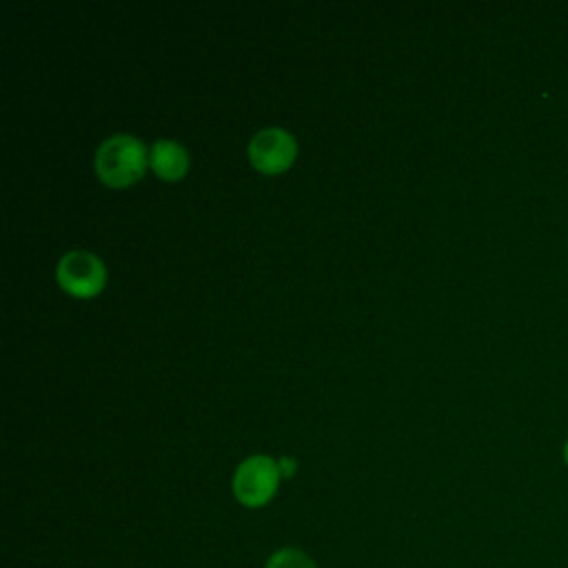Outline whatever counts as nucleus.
<instances>
[{
    "label": "nucleus",
    "instance_id": "obj_2",
    "mask_svg": "<svg viewBox=\"0 0 568 568\" xmlns=\"http://www.w3.org/2000/svg\"><path fill=\"white\" fill-rule=\"evenodd\" d=\"M280 466L266 455L246 457L233 475V493L248 508L264 506L277 490Z\"/></svg>",
    "mask_w": 568,
    "mask_h": 568
},
{
    "label": "nucleus",
    "instance_id": "obj_3",
    "mask_svg": "<svg viewBox=\"0 0 568 568\" xmlns=\"http://www.w3.org/2000/svg\"><path fill=\"white\" fill-rule=\"evenodd\" d=\"M60 286L75 297H93L106 282V268L102 260L89 251H69L60 257L55 268Z\"/></svg>",
    "mask_w": 568,
    "mask_h": 568
},
{
    "label": "nucleus",
    "instance_id": "obj_7",
    "mask_svg": "<svg viewBox=\"0 0 568 568\" xmlns=\"http://www.w3.org/2000/svg\"><path fill=\"white\" fill-rule=\"evenodd\" d=\"M277 466H280V473H282L284 477H291L293 470H295V459H293V457H282Z\"/></svg>",
    "mask_w": 568,
    "mask_h": 568
},
{
    "label": "nucleus",
    "instance_id": "obj_6",
    "mask_svg": "<svg viewBox=\"0 0 568 568\" xmlns=\"http://www.w3.org/2000/svg\"><path fill=\"white\" fill-rule=\"evenodd\" d=\"M266 568H317V566L306 552L297 548H282L268 557Z\"/></svg>",
    "mask_w": 568,
    "mask_h": 568
},
{
    "label": "nucleus",
    "instance_id": "obj_8",
    "mask_svg": "<svg viewBox=\"0 0 568 568\" xmlns=\"http://www.w3.org/2000/svg\"><path fill=\"white\" fill-rule=\"evenodd\" d=\"M561 457H564V464L568 466V437H566V442H564V446H561Z\"/></svg>",
    "mask_w": 568,
    "mask_h": 568
},
{
    "label": "nucleus",
    "instance_id": "obj_4",
    "mask_svg": "<svg viewBox=\"0 0 568 568\" xmlns=\"http://www.w3.org/2000/svg\"><path fill=\"white\" fill-rule=\"evenodd\" d=\"M295 153H297L295 138L288 131L280 129V126L262 129L248 142L251 164L257 171L268 173V175L282 173L284 169H288L295 160Z\"/></svg>",
    "mask_w": 568,
    "mask_h": 568
},
{
    "label": "nucleus",
    "instance_id": "obj_9",
    "mask_svg": "<svg viewBox=\"0 0 568 568\" xmlns=\"http://www.w3.org/2000/svg\"><path fill=\"white\" fill-rule=\"evenodd\" d=\"M566 233H568V231H566Z\"/></svg>",
    "mask_w": 568,
    "mask_h": 568
},
{
    "label": "nucleus",
    "instance_id": "obj_5",
    "mask_svg": "<svg viewBox=\"0 0 568 568\" xmlns=\"http://www.w3.org/2000/svg\"><path fill=\"white\" fill-rule=\"evenodd\" d=\"M149 164L160 178L180 180L189 169V155L173 140H155L149 151Z\"/></svg>",
    "mask_w": 568,
    "mask_h": 568
},
{
    "label": "nucleus",
    "instance_id": "obj_1",
    "mask_svg": "<svg viewBox=\"0 0 568 568\" xmlns=\"http://www.w3.org/2000/svg\"><path fill=\"white\" fill-rule=\"evenodd\" d=\"M146 162L144 144L126 133L111 135L95 153V171L109 186H126L135 182L144 173Z\"/></svg>",
    "mask_w": 568,
    "mask_h": 568
}]
</instances>
